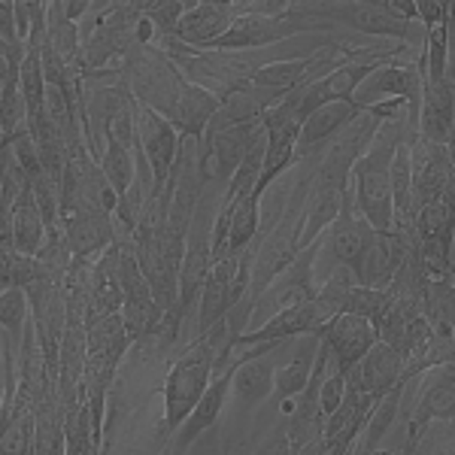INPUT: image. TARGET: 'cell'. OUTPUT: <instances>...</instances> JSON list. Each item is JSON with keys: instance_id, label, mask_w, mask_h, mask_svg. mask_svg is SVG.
Segmentation results:
<instances>
[{"instance_id": "2e32d148", "label": "cell", "mask_w": 455, "mask_h": 455, "mask_svg": "<svg viewBox=\"0 0 455 455\" xmlns=\"http://www.w3.org/2000/svg\"><path fill=\"white\" fill-rule=\"evenodd\" d=\"M452 76L443 83H422V100L419 116H416V140L435 143V146H452Z\"/></svg>"}, {"instance_id": "f1b7e54d", "label": "cell", "mask_w": 455, "mask_h": 455, "mask_svg": "<svg viewBox=\"0 0 455 455\" xmlns=\"http://www.w3.org/2000/svg\"><path fill=\"white\" fill-rule=\"evenodd\" d=\"M98 167H100V173H104L107 186L113 188L116 195H124L131 182H134V173H137L134 149H124V146H119V143H107Z\"/></svg>"}, {"instance_id": "83f0119b", "label": "cell", "mask_w": 455, "mask_h": 455, "mask_svg": "<svg viewBox=\"0 0 455 455\" xmlns=\"http://www.w3.org/2000/svg\"><path fill=\"white\" fill-rule=\"evenodd\" d=\"M100 443L94 440L92 416H88L85 401H79L76 407L68 410L64 419V455H98Z\"/></svg>"}, {"instance_id": "5b68a950", "label": "cell", "mask_w": 455, "mask_h": 455, "mask_svg": "<svg viewBox=\"0 0 455 455\" xmlns=\"http://www.w3.org/2000/svg\"><path fill=\"white\" fill-rule=\"evenodd\" d=\"M371 234L368 222L355 212V204H352V195L347 188V197H343V207L337 212V219L322 231V237L315 240V259H313V280L319 285L331 274L334 267H355L358 252L364 246V237Z\"/></svg>"}, {"instance_id": "cb8c5ba5", "label": "cell", "mask_w": 455, "mask_h": 455, "mask_svg": "<svg viewBox=\"0 0 455 455\" xmlns=\"http://www.w3.org/2000/svg\"><path fill=\"white\" fill-rule=\"evenodd\" d=\"M452 310H455L452 276H446V280H428L422 291V315L428 319L431 331L452 337Z\"/></svg>"}, {"instance_id": "60d3db41", "label": "cell", "mask_w": 455, "mask_h": 455, "mask_svg": "<svg viewBox=\"0 0 455 455\" xmlns=\"http://www.w3.org/2000/svg\"><path fill=\"white\" fill-rule=\"evenodd\" d=\"M88 6H92V0H61L64 19H68V21H73V25H79V21L85 19Z\"/></svg>"}, {"instance_id": "277c9868", "label": "cell", "mask_w": 455, "mask_h": 455, "mask_svg": "<svg viewBox=\"0 0 455 455\" xmlns=\"http://www.w3.org/2000/svg\"><path fill=\"white\" fill-rule=\"evenodd\" d=\"M298 16L315 19L337 28H349V31L373 36V40L401 43V46L422 52L425 28L419 21H407L398 12H392L388 0H340V4H291Z\"/></svg>"}, {"instance_id": "e0dca14e", "label": "cell", "mask_w": 455, "mask_h": 455, "mask_svg": "<svg viewBox=\"0 0 455 455\" xmlns=\"http://www.w3.org/2000/svg\"><path fill=\"white\" fill-rule=\"evenodd\" d=\"M347 188L349 186H334V182L313 180V173H310V186H307V197H304V212H300L298 249L313 246L315 240L322 237V231L334 222L337 212H340V207H343Z\"/></svg>"}, {"instance_id": "30bf717a", "label": "cell", "mask_w": 455, "mask_h": 455, "mask_svg": "<svg viewBox=\"0 0 455 455\" xmlns=\"http://www.w3.org/2000/svg\"><path fill=\"white\" fill-rule=\"evenodd\" d=\"M58 222H61L73 259L94 261L116 240L113 216L104 210L83 207V204H61L58 207Z\"/></svg>"}, {"instance_id": "4fadbf2b", "label": "cell", "mask_w": 455, "mask_h": 455, "mask_svg": "<svg viewBox=\"0 0 455 455\" xmlns=\"http://www.w3.org/2000/svg\"><path fill=\"white\" fill-rule=\"evenodd\" d=\"M237 19V0H188L186 4V12H182L180 25H176L173 36L188 49H210L212 40H219L231 21Z\"/></svg>"}, {"instance_id": "ee69618b", "label": "cell", "mask_w": 455, "mask_h": 455, "mask_svg": "<svg viewBox=\"0 0 455 455\" xmlns=\"http://www.w3.org/2000/svg\"><path fill=\"white\" fill-rule=\"evenodd\" d=\"M4 76H6V73H0V88H4Z\"/></svg>"}, {"instance_id": "ffe728a7", "label": "cell", "mask_w": 455, "mask_h": 455, "mask_svg": "<svg viewBox=\"0 0 455 455\" xmlns=\"http://www.w3.org/2000/svg\"><path fill=\"white\" fill-rule=\"evenodd\" d=\"M64 410L58 388L46 395L34 407V440H31V455H64Z\"/></svg>"}, {"instance_id": "484cf974", "label": "cell", "mask_w": 455, "mask_h": 455, "mask_svg": "<svg viewBox=\"0 0 455 455\" xmlns=\"http://www.w3.org/2000/svg\"><path fill=\"white\" fill-rule=\"evenodd\" d=\"M21 131H28V109L19 88V70L6 73L4 88H0V134L4 140H12Z\"/></svg>"}, {"instance_id": "8992f818", "label": "cell", "mask_w": 455, "mask_h": 455, "mask_svg": "<svg viewBox=\"0 0 455 455\" xmlns=\"http://www.w3.org/2000/svg\"><path fill=\"white\" fill-rule=\"evenodd\" d=\"M413 388V403L401 401L403 422H407V437L410 446L422 435L425 425L431 422H452L455 416V377L452 364H440V368L425 371L422 377L410 379Z\"/></svg>"}, {"instance_id": "4316f807", "label": "cell", "mask_w": 455, "mask_h": 455, "mask_svg": "<svg viewBox=\"0 0 455 455\" xmlns=\"http://www.w3.org/2000/svg\"><path fill=\"white\" fill-rule=\"evenodd\" d=\"M19 88L21 98H25V109H28V124L43 116V94H46V79H43V68H40V49H25V58H21L19 68Z\"/></svg>"}, {"instance_id": "8fae6325", "label": "cell", "mask_w": 455, "mask_h": 455, "mask_svg": "<svg viewBox=\"0 0 455 455\" xmlns=\"http://www.w3.org/2000/svg\"><path fill=\"white\" fill-rule=\"evenodd\" d=\"M137 146H140L146 164L152 171L156 195L164 192L176 164V152H180V134H176V128L167 119H161L158 113L137 104Z\"/></svg>"}, {"instance_id": "4dcf8cb0", "label": "cell", "mask_w": 455, "mask_h": 455, "mask_svg": "<svg viewBox=\"0 0 455 455\" xmlns=\"http://www.w3.org/2000/svg\"><path fill=\"white\" fill-rule=\"evenodd\" d=\"M413 234H416V240H435V237L452 234V204L435 201V204H425V207L416 210Z\"/></svg>"}, {"instance_id": "d590c367", "label": "cell", "mask_w": 455, "mask_h": 455, "mask_svg": "<svg viewBox=\"0 0 455 455\" xmlns=\"http://www.w3.org/2000/svg\"><path fill=\"white\" fill-rule=\"evenodd\" d=\"M410 437H407V422H403V410L398 416V422H395V428L388 431V435L379 440V446L373 450L371 455H410Z\"/></svg>"}, {"instance_id": "f35d334b", "label": "cell", "mask_w": 455, "mask_h": 455, "mask_svg": "<svg viewBox=\"0 0 455 455\" xmlns=\"http://www.w3.org/2000/svg\"><path fill=\"white\" fill-rule=\"evenodd\" d=\"M182 455H231L225 450V437H222V431L219 428H210V431H204L201 437L195 440L192 446H188Z\"/></svg>"}, {"instance_id": "8d00e7d4", "label": "cell", "mask_w": 455, "mask_h": 455, "mask_svg": "<svg viewBox=\"0 0 455 455\" xmlns=\"http://www.w3.org/2000/svg\"><path fill=\"white\" fill-rule=\"evenodd\" d=\"M36 280H46L36 255H16V261H12V289H28Z\"/></svg>"}, {"instance_id": "1f68e13d", "label": "cell", "mask_w": 455, "mask_h": 455, "mask_svg": "<svg viewBox=\"0 0 455 455\" xmlns=\"http://www.w3.org/2000/svg\"><path fill=\"white\" fill-rule=\"evenodd\" d=\"M186 4L188 0H140V10L156 28V36H173L182 12H186Z\"/></svg>"}, {"instance_id": "7402d4cb", "label": "cell", "mask_w": 455, "mask_h": 455, "mask_svg": "<svg viewBox=\"0 0 455 455\" xmlns=\"http://www.w3.org/2000/svg\"><path fill=\"white\" fill-rule=\"evenodd\" d=\"M43 243H46V222H43L40 207L28 186L12 204V246L19 255H36Z\"/></svg>"}, {"instance_id": "9a60e30c", "label": "cell", "mask_w": 455, "mask_h": 455, "mask_svg": "<svg viewBox=\"0 0 455 455\" xmlns=\"http://www.w3.org/2000/svg\"><path fill=\"white\" fill-rule=\"evenodd\" d=\"M347 383L362 388L364 395H371L373 401H379L383 395L392 392L395 386L403 383V362L388 343L377 340L368 349V355L347 373Z\"/></svg>"}, {"instance_id": "7bdbcfd3", "label": "cell", "mask_w": 455, "mask_h": 455, "mask_svg": "<svg viewBox=\"0 0 455 455\" xmlns=\"http://www.w3.org/2000/svg\"><path fill=\"white\" fill-rule=\"evenodd\" d=\"M4 146H6V140H4V134H0V149H4Z\"/></svg>"}, {"instance_id": "44dd1931", "label": "cell", "mask_w": 455, "mask_h": 455, "mask_svg": "<svg viewBox=\"0 0 455 455\" xmlns=\"http://www.w3.org/2000/svg\"><path fill=\"white\" fill-rule=\"evenodd\" d=\"M222 204L228 207V255H240L261 231V192Z\"/></svg>"}, {"instance_id": "3957f363", "label": "cell", "mask_w": 455, "mask_h": 455, "mask_svg": "<svg viewBox=\"0 0 455 455\" xmlns=\"http://www.w3.org/2000/svg\"><path fill=\"white\" fill-rule=\"evenodd\" d=\"M225 347H231V334H228L225 322H219L212 331L204 337H195L180 355L173 358L171 371H167L164 388H161V398H164V410H161V425L167 431V440L186 416L195 410V403L201 401L204 388L210 386L212 371H216V358Z\"/></svg>"}, {"instance_id": "f546056e", "label": "cell", "mask_w": 455, "mask_h": 455, "mask_svg": "<svg viewBox=\"0 0 455 455\" xmlns=\"http://www.w3.org/2000/svg\"><path fill=\"white\" fill-rule=\"evenodd\" d=\"M31 319V310H28V295L25 289H4L0 291V331L10 334L12 340H21L25 334V325Z\"/></svg>"}, {"instance_id": "b9f144b4", "label": "cell", "mask_w": 455, "mask_h": 455, "mask_svg": "<svg viewBox=\"0 0 455 455\" xmlns=\"http://www.w3.org/2000/svg\"><path fill=\"white\" fill-rule=\"evenodd\" d=\"M0 395H4V343H0Z\"/></svg>"}, {"instance_id": "5bb4252c", "label": "cell", "mask_w": 455, "mask_h": 455, "mask_svg": "<svg viewBox=\"0 0 455 455\" xmlns=\"http://www.w3.org/2000/svg\"><path fill=\"white\" fill-rule=\"evenodd\" d=\"M371 395H364L362 388L347 383V395H343L340 407L322 425V446L325 455H349V450L355 446L358 435H362L364 422H368L371 410H373Z\"/></svg>"}, {"instance_id": "7c38bea8", "label": "cell", "mask_w": 455, "mask_h": 455, "mask_svg": "<svg viewBox=\"0 0 455 455\" xmlns=\"http://www.w3.org/2000/svg\"><path fill=\"white\" fill-rule=\"evenodd\" d=\"M283 343H259L237 352V364L231 373V395L243 407H255V403L267 401L274 395V355Z\"/></svg>"}, {"instance_id": "ba28073f", "label": "cell", "mask_w": 455, "mask_h": 455, "mask_svg": "<svg viewBox=\"0 0 455 455\" xmlns=\"http://www.w3.org/2000/svg\"><path fill=\"white\" fill-rule=\"evenodd\" d=\"M410 176H413L416 210L435 201L452 204L455 197L452 146H435L425 140L410 143Z\"/></svg>"}, {"instance_id": "836d02e7", "label": "cell", "mask_w": 455, "mask_h": 455, "mask_svg": "<svg viewBox=\"0 0 455 455\" xmlns=\"http://www.w3.org/2000/svg\"><path fill=\"white\" fill-rule=\"evenodd\" d=\"M6 149L12 152V158L19 161V167L28 173V180H34V176L43 171V167H40V152H36V143H34L31 131H21V134H16L12 140H6Z\"/></svg>"}, {"instance_id": "ab89813d", "label": "cell", "mask_w": 455, "mask_h": 455, "mask_svg": "<svg viewBox=\"0 0 455 455\" xmlns=\"http://www.w3.org/2000/svg\"><path fill=\"white\" fill-rule=\"evenodd\" d=\"M252 455H291V446H289V437H285V428H276V435L264 440V443Z\"/></svg>"}, {"instance_id": "74e56055", "label": "cell", "mask_w": 455, "mask_h": 455, "mask_svg": "<svg viewBox=\"0 0 455 455\" xmlns=\"http://www.w3.org/2000/svg\"><path fill=\"white\" fill-rule=\"evenodd\" d=\"M413 6H416V21H419L425 31H431L440 21H450L452 4H446V0H413Z\"/></svg>"}, {"instance_id": "52a82bcc", "label": "cell", "mask_w": 455, "mask_h": 455, "mask_svg": "<svg viewBox=\"0 0 455 455\" xmlns=\"http://www.w3.org/2000/svg\"><path fill=\"white\" fill-rule=\"evenodd\" d=\"M28 310H31V331L46 355L49 373L58 377V349L68 328V298H64L61 283L55 280H36L25 289Z\"/></svg>"}, {"instance_id": "d6a6232c", "label": "cell", "mask_w": 455, "mask_h": 455, "mask_svg": "<svg viewBox=\"0 0 455 455\" xmlns=\"http://www.w3.org/2000/svg\"><path fill=\"white\" fill-rule=\"evenodd\" d=\"M410 455H455L452 422H431L422 428V435L413 440Z\"/></svg>"}, {"instance_id": "d4e9b609", "label": "cell", "mask_w": 455, "mask_h": 455, "mask_svg": "<svg viewBox=\"0 0 455 455\" xmlns=\"http://www.w3.org/2000/svg\"><path fill=\"white\" fill-rule=\"evenodd\" d=\"M264 149H267V134H261L259 140L246 149V156L240 158L237 171L228 180L225 188V201H237L252 192H259V180H261V167H264Z\"/></svg>"}, {"instance_id": "603a6c76", "label": "cell", "mask_w": 455, "mask_h": 455, "mask_svg": "<svg viewBox=\"0 0 455 455\" xmlns=\"http://www.w3.org/2000/svg\"><path fill=\"white\" fill-rule=\"evenodd\" d=\"M46 46L61 58L64 64H83L79 61V28L64 19L61 0H49L46 4Z\"/></svg>"}, {"instance_id": "7a4b0ae2", "label": "cell", "mask_w": 455, "mask_h": 455, "mask_svg": "<svg viewBox=\"0 0 455 455\" xmlns=\"http://www.w3.org/2000/svg\"><path fill=\"white\" fill-rule=\"evenodd\" d=\"M401 143H416V128L407 119H386L377 131L371 149L352 164L349 171V195L355 212L368 222L371 231H388L392 228V188H388V167H392L395 149Z\"/></svg>"}, {"instance_id": "9c48e42d", "label": "cell", "mask_w": 455, "mask_h": 455, "mask_svg": "<svg viewBox=\"0 0 455 455\" xmlns=\"http://www.w3.org/2000/svg\"><path fill=\"white\" fill-rule=\"evenodd\" d=\"M319 340L328 349V371L349 373L377 343V331L364 315L340 313L322 328Z\"/></svg>"}, {"instance_id": "d6986e66", "label": "cell", "mask_w": 455, "mask_h": 455, "mask_svg": "<svg viewBox=\"0 0 455 455\" xmlns=\"http://www.w3.org/2000/svg\"><path fill=\"white\" fill-rule=\"evenodd\" d=\"M315 352H319V334H304L295 337V352L285 364L274 368V398L276 401H291L304 392L307 379L313 373Z\"/></svg>"}, {"instance_id": "ac0fdd59", "label": "cell", "mask_w": 455, "mask_h": 455, "mask_svg": "<svg viewBox=\"0 0 455 455\" xmlns=\"http://www.w3.org/2000/svg\"><path fill=\"white\" fill-rule=\"evenodd\" d=\"M237 261H240V255H228V259L216 261L210 267L207 280H204V289H201V298H197V307H195V337H204L225 319L228 289H231V280H234V274H237Z\"/></svg>"}, {"instance_id": "e575fe53", "label": "cell", "mask_w": 455, "mask_h": 455, "mask_svg": "<svg viewBox=\"0 0 455 455\" xmlns=\"http://www.w3.org/2000/svg\"><path fill=\"white\" fill-rule=\"evenodd\" d=\"M343 395H347V373H337V371H328L325 379L319 386V410L322 416H331L337 407H340Z\"/></svg>"}, {"instance_id": "6da1fadb", "label": "cell", "mask_w": 455, "mask_h": 455, "mask_svg": "<svg viewBox=\"0 0 455 455\" xmlns=\"http://www.w3.org/2000/svg\"><path fill=\"white\" fill-rule=\"evenodd\" d=\"M119 73L131 98L171 122L180 137H204L207 122L219 109L216 94L188 83L156 43L131 46L119 61Z\"/></svg>"}]
</instances>
